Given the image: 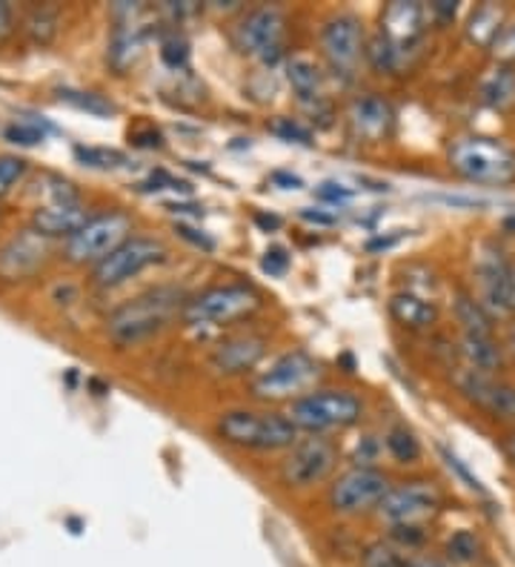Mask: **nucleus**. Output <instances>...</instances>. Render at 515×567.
<instances>
[{"label":"nucleus","instance_id":"393cba45","mask_svg":"<svg viewBox=\"0 0 515 567\" xmlns=\"http://www.w3.org/2000/svg\"><path fill=\"white\" fill-rule=\"evenodd\" d=\"M481 101L490 110H509L515 104V66H495L481 81Z\"/></svg>","mask_w":515,"mask_h":567},{"label":"nucleus","instance_id":"a19ab883","mask_svg":"<svg viewBox=\"0 0 515 567\" xmlns=\"http://www.w3.org/2000/svg\"><path fill=\"white\" fill-rule=\"evenodd\" d=\"M141 189H144V193H161V189H175V193H186L189 187H186L184 181L172 178V175H166L164 169H158L155 175H150V181H144V184H141Z\"/></svg>","mask_w":515,"mask_h":567},{"label":"nucleus","instance_id":"c03bdc74","mask_svg":"<svg viewBox=\"0 0 515 567\" xmlns=\"http://www.w3.org/2000/svg\"><path fill=\"white\" fill-rule=\"evenodd\" d=\"M132 144L144 146V150H158V146H164V138L155 126H146V130L132 132Z\"/></svg>","mask_w":515,"mask_h":567},{"label":"nucleus","instance_id":"6ab92c4d","mask_svg":"<svg viewBox=\"0 0 515 567\" xmlns=\"http://www.w3.org/2000/svg\"><path fill=\"white\" fill-rule=\"evenodd\" d=\"M395 112L387 104L384 97L364 95L356 97L350 106V126L358 138L364 141H384L392 130Z\"/></svg>","mask_w":515,"mask_h":567},{"label":"nucleus","instance_id":"6e6d98bb","mask_svg":"<svg viewBox=\"0 0 515 567\" xmlns=\"http://www.w3.org/2000/svg\"><path fill=\"white\" fill-rule=\"evenodd\" d=\"M513 287H515V272H513Z\"/></svg>","mask_w":515,"mask_h":567},{"label":"nucleus","instance_id":"864d4df0","mask_svg":"<svg viewBox=\"0 0 515 567\" xmlns=\"http://www.w3.org/2000/svg\"><path fill=\"white\" fill-rule=\"evenodd\" d=\"M504 453H507L509 462L515 464V433H509V436L504 439Z\"/></svg>","mask_w":515,"mask_h":567},{"label":"nucleus","instance_id":"423d86ee","mask_svg":"<svg viewBox=\"0 0 515 567\" xmlns=\"http://www.w3.org/2000/svg\"><path fill=\"white\" fill-rule=\"evenodd\" d=\"M261 307V296L247 284H224L189 298L184 307V321L193 327H215L238 321Z\"/></svg>","mask_w":515,"mask_h":567},{"label":"nucleus","instance_id":"5fc2aeb1","mask_svg":"<svg viewBox=\"0 0 515 567\" xmlns=\"http://www.w3.org/2000/svg\"><path fill=\"white\" fill-rule=\"evenodd\" d=\"M509 350H513V355H515V330L509 332Z\"/></svg>","mask_w":515,"mask_h":567},{"label":"nucleus","instance_id":"1a4fd4ad","mask_svg":"<svg viewBox=\"0 0 515 567\" xmlns=\"http://www.w3.org/2000/svg\"><path fill=\"white\" fill-rule=\"evenodd\" d=\"M390 487L392 485L384 471L370 467V464H356L352 471L341 473L332 482L327 502L338 516H358V513L378 511Z\"/></svg>","mask_w":515,"mask_h":567},{"label":"nucleus","instance_id":"f03ea898","mask_svg":"<svg viewBox=\"0 0 515 567\" xmlns=\"http://www.w3.org/2000/svg\"><path fill=\"white\" fill-rule=\"evenodd\" d=\"M450 169L470 184L507 187L515 181V150L490 135H461L450 144Z\"/></svg>","mask_w":515,"mask_h":567},{"label":"nucleus","instance_id":"f704fd0d","mask_svg":"<svg viewBox=\"0 0 515 567\" xmlns=\"http://www.w3.org/2000/svg\"><path fill=\"white\" fill-rule=\"evenodd\" d=\"M27 175V161L18 155H0V198L12 193V187Z\"/></svg>","mask_w":515,"mask_h":567},{"label":"nucleus","instance_id":"79ce46f5","mask_svg":"<svg viewBox=\"0 0 515 567\" xmlns=\"http://www.w3.org/2000/svg\"><path fill=\"white\" fill-rule=\"evenodd\" d=\"M441 456H444L446 467H450V471H455V476H459V478H464V482H467V487H470V491H478V493H481L478 478H475L473 473H470L467 467H464V464H461V458L455 456V453H450V450H446V447H441Z\"/></svg>","mask_w":515,"mask_h":567},{"label":"nucleus","instance_id":"2f4dec72","mask_svg":"<svg viewBox=\"0 0 515 567\" xmlns=\"http://www.w3.org/2000/svg\"><path fill=\"white\" fill-rule=\"evenodd\" d=\"M58 97H61V101H66V104L78 106V110H86L90 115H97V118H103V115H112V112H115V104H112V101H106L103 95H97V92L61 90L58 92Z\"/></svg>","mask_w":515,"mask_h":567},{"label":"nucleus","instance_id":"9b49d317","mask_svg":"<svg viewBox=\"0 0 515 567\" xmlns=\"http://www.w3.org/2000/svg\"><path fill=\"white\" fill-rule=\"evenodd\" d=\"M321 52L330 63V70L338 78H352L361 58L367 55L364 43V23L352 12L330 14L321 27Z\"/></svg>","mask_w":515,"mask_h":567},{"label":"nucleus","instance_id":"49530a36","mask_svg":"<svg viewBox=\"0 0 515 567\" xmlns=\"http://www.w3.org/2000/svg\"><path fill=\"white\" fill-rule=\"evenodd\" d=\"M178 236L186 238V241L195 244V247H200V249H213L215 247V244L209 241V238H206L204 233H200V236H198V229L186 227V224H178Z\"/></svg>","mask_w":515,"mask_h":567},{"label":"nucleus","instance_id":"cd10ccee","mask_svg":"<svg viewBox=\"0 0 515 567\" xmlns=\"http://www.w3.org/2000/svg\"><path fill=\"white\" fill-rule=\"evenodd\" d=\"M367 61H370V66L375 72H399L401 66H404L406 55L378 32V35L367 43Z\"/></svg>","mask_w":515,"mask_h":567},{"label":"nucleus","instance_id":"473e14b6","mask_svg":"<svg viewBox=\"0 0 515 567\" xmlns=\"http://www.w3.org/2000/svg\"><path fill=\"white\" fill-rule=\"evenodd\" d=\"M27 32L32 35V41L49 43L58 32V18L52 9H34L27 18Z\"/></svg>","mask_w":515,"mask_h":567},{"label":"nucleus","instance_id":"5701e85b","mask_svg":"<svg viewBox=\"0 0 515 567\" xmlns=\"http://www.w3.org/2000/svg\"><path fill=\"white\" fill-rule=\"evenodd\" d=\"M287 81L292 86V92L298 95V101H318L323 90V72L312 58L296 55L287 61Z\"/></svg>","mask_w":515,"mask_h":567},{"label":"nucleus","instance_id":"8fccbe9b","mask_svg":"<svg viewBox=\"0 0 515 567\" xmlns=\"http://www.w3.org/2000/svg\"><path fill=\"white\" fill-rule=\"evenodd\" d=\"M12 32V7L0 0V38Z\"/></svg>","mask_w":515,"mask_h":567},{"label":"nucleus","instance_id":"7c9ffc66","mask_svg":"<svg viewBox=\"0 0 515 567\" xmlns=\"http://www.w3.org/2000/svg\"><path fill=\"white\" fill-rule=\"evenodd\" d=\"M75 158L83 166H92V169H117V166L126 164V155L110 150V146H75Z\"/></svg>","mask_w":515,"mask_h":567},{"label":"nucleus","instance_id":"c85d7f7f","mask_svg":"<svg viewBox=\"0 0 515 567\" xmlns=\"http://www.w3.org/2000/svg\"><path fill=\"white\" fill-rule=\"evenodd\" d=\"M446 561L453 565H473L481 556V539L473 530H455L450 539H446Z\"/></svg>","mask_w":515,"mask_h":567},{"label":"nucleus","instance_id":"412c9836","mask_svg":"<svg viewBox=\"0 0 515 567\" xmlns=\"http://www.w3.org/2000/svg\"><path fill=\"white\" fill-rule=\"evenodd\" d=\"M390 316L406 330H426L439 321V307L421 292L399 290L390 296Z\"/></svg>","mask_w":515,"mask_h":567},{"label":"nucleus","instance_id":"ddd939ff","mask_svg":"<svg viewBox=\"0 0 515 567\" xmlns=\"http://www.w3.org/2000/svg\"><path fill=\"white\" fill-rule=\"evenodd\" d=\"M166 261V247L158 238H144L132 236L130 241H124L115 252L103 258L101 264H95V281L101 287H117V284L130 281V278L141 276L144 270L155 267V264Z\"/></svg>","mask_w":515,"mask_h":567},{"label":"nucleus","instance_id":"6e6552de","mask_svg":"<svg viewBox=\"0 0 515 567\" xmlns=\"http://www.w3.org/2000/svg\"><path fill=\"white\" fill-rule=\"evenodd\" d=\"M338 467V447L323 436L298 439L281 462V482L292 491L323 485Z\"/></svg>","mask_w":515,"mask_h":567},{"label":"nucleus","instance_id":"de8ad7c7","mask_svg":"<svg viewBox=\"0 0 515 567\" xmlns=\"http://www.w3.org/2000/svg\"><path fill=\"white\" fill-rule=\"evenodd\" d=\"M301 218L309 224H327V227L336 224V215H327L321 213V209H301Z\"/></svg>","mask_w":515,"mask_h":567},{"label":"nucleus","instance_id":"72a5a7b5","mask_svg":"<svg viewBox=\"0 0 515 567\" xmlns=\"http://www.w3.org/2000/svg\"><path fill=\"white\" fill-rule=\"evenodd\" d=\"M269 132H272L275 138L287 141V144H301V146L312 144V132L296 118H275L272 124H269Z\"/></svg>","mask_w":515,"mask_h":567},{"label":"nucleus","instance_id":"a211bd4d","mask_svg":"<svg viewBox=\"0 0 515 567\" xmlns=\"http://www.w3.org/2000/svg\"><path fill=\"white\" fill-rule=\"evenodd\" d=\"M455 384H459L461 393L467 395L470 402L478 404V408L490 410V413L495 415H507V419L515 415V390L498 384L493 375H484L478 373V370L464 367L459 373V379H455Z\"/></svg>","mask_w":515,"mask_h":567},{"label":"nucleus","instance_id":"b1692460","mask_svg":"<svg viewBox=\"0 0 515 567\" xmlns=\"http://www.w3.org/2000/svg\"><path fill=\"white\" fill-rule=\"evenodd\" d=\"M453 312L461 327V336H493L495 332V319L475 296L459 292L453 301Z\"/></svg>","mask_w":515,"mask_h":567},{"label":"nucleus","instance_id":"dca6fc26","mask_svg":"<svg viewBox=\"0 0 515 567\" xmlns=\"http://www.w3.org/2000/svg\"><path fill=\"white\" fill-rule=\"evenodd\" d=\"M267 353V339L255 336V332H238L229 339L220 341L209 355V367L218 375H244L261 364Z\"/></svg>","mask_w":515,"mask_h":567},{"label":"nucleus","instance_id":"e433bc0d","mask_svg":"<svg viewBox=\"0 0 515 567\" xmlns=\"http://www.w3.org/2000/svg\"><path fill=\"white\" fill-rule=\"evenodd\" d=\"M495 63L498 66H515V21H507L502 29V35L495 38V43L490 47Z\"/></svg>","mask_w":515,"mask_h":567},{"label":"nucleus","instance_id":"4be33fe9","mask_svg":"<svg viewBox=\"0 0 515 567\" xmlns=\"http://www.w3.org/2000/svg\"><path fill=\"white\" fill-rule=\"evenodd\" d=\"M461 355L470 370H478L484 375H495L502 370V347L495 344V336H461Z\"/></svg>","mask_w":515,"mask_h":567},{"label":"nucleus","instance_id":"aec40b11","mask_svg":"<svg viewBox=\"0 0 515 567\" xmlns=\"http://www.w3.org/2000/svg\"><path fill=\"white\" fill-rule=\"evenodd\" d=\"M86 221H90V218H86L81 198H78V202H55L38 209V213H34L32 229H38L43 238H72Z\"/></svg>","mask_w":515,"mask_h":567},{"label":"nucleus","instance_id":"bb28decb","mask_svg":"<svg viewBox=\"0 0 515 567\" xmlns=\"http://www.w3.org/2000/svg\"><path fill=\"white\" fill-rule=\"evenodd\" d=\"M384 447L399 464H415L421 458V442L406 424H392L384 436Z\"/></svg>","mask_w":515,"mask_h":567},{"label":"nucleus","instance_id":"ea45409f","mask_svg":"<svg viewBox=\"0 0 515 567\" xmlns=\"http://www.w3.org/2000/svg\"><path fill=\"white\" fill-rule=\"evenodd\" d=\"M289 264H292V261H289L287 249H284V247H269L267 256H264V261H261V267H264V272H267V276L281 278V276H287Z\"/></svg>","mask_w":515,"mask_h":567},{"label":"nucleus","instance_id":"20e7f679","mask_svg":"<svg viewBox=\"0 0 515 567\" xmlns=\"http://www.w3.org/2000/svg\"><path fill=\"white\" fill-rule=\"evenodd\" d=\"M287 415L301 433L327 436L332 430H347L361 422L364 402L350 390H312L292 402Z\"/></svg>","mask_w":515,"mask_h":567},{"label":"nucleus","instance_id":"7ed1b4c3","mask_svg":"<svg viewBox=\"0 0 515 567\" xmlns=\"http://www.w3.org/2000/svg\"><path fill=\"white\" fill-rule=\"evenodd\" d=\"M220 442L233 444L240 450H258V453H272V450H289L298 442L301 430L292 424V419L284 413H258V410H229L215 424Z\"/></svg>","mask_w":515,"mask_h":567},{"label":"nucleus","instance_id":"c756f323","mask_svg":"<svg viewBox=\"0 0 515 567\" xmlns=\"http://www.w3.org/2000/svg\"><path fill=\"white\" fill-rule=\"evenodd\" d=\"M410 556L392 542H372L361 554V567H406Z\"/></svg>","mask_w":515,"mask_h":567},{"label":"nucleus","instance_id":"37998d69","mask_svg":"<svg viewBox=\"0 0 515 567\" xmlns=\"http://www.w3.org/2000/svg\"><path fill=\"white\" fill-rule=\"evenodd\" d=\"M316 195L321 198L323 204H336L338 207V204L347 202L352 193L347 187H341V184H332V181H327V184H321V187L316 189Z\"/></svg>","mask_w":515,"mask_h":567},{"label":"nucleus","instance_id":"58836bf2","mask_svg":"<svg viewBox=\"0 0 515 567\" xmlns=\"http://www.w3.org/2000/svg\"><path fill=\"white\" fill-rule=\"evenodd\" d=\"M390 539H392V545L401 547V550H406V554H410V550H419V547L424 545L426 530H424V525H395V527H390Z\"/></svg>","mask_w":515,"mask_h":567},{"label":"nucleus","instance_id":"3c124183","mask_svg":"<svg viewBox=\"0 0 515 567\" xmlns=\"http://www.w3.org/2000/svg\"><path fill=\"white\" fill-rule=\"evenodd\" d=\"M255 221L261 224V227H267V229H278V227H281V218H278V215H264V213H255Z\"/></svg>","mask_w":515,"mask_h":567},{"label":"nucleus","instance_id":"39448f33","mask_svg":"<svg viewBox=\"0 0 515 567\" xmlns=\"http://www.w3.org/2000/svg\"><path fill=\"white\" fill-rule=\"evenodd\" d=\"M321 379V364L303 350H292V353L278 355L269 361L267 370L253 379V395L255 399H301V395L312 393L316 381Z\"/></svg>","mask_w":515,"mask_h":567},{"label":"nucleus","instance_id":"f257e3e1","mask_svg":"<svg viewBox=\"0 0 515 567\" xmlns=\"http://www.w3.org/2000/svg\"><path fill=\"white\" fill-rule=\"evenodd\" d=\"M184 292L178 287H155L117 307L106 321L110 339L121 347L141 344L164 332L175 316H184Z\"/></svg>","mask_w":515,"mask_h":567},{"label":"nucleus","instance_id":"603ef678","mask_svg":"<svg viewBox=\"0 0 515 567\" xmlns=\"http://www.w3.org/2000/svg\"><path fill=\"white\" fill-rule=\"evenodd\" d=\"M272 181H284V184H287V189H296V187H301V178H298V175H272Z\"/></svg>","mask_w":515,"mask_h":567},{"label":"nucleus","instance_id":"f3484780","mask_svg":"<svg viewBox=\"0 0 515 567\" xmlns=\"http://www.w3.org/2000/svg\"><path fill=\"white\" fill-rule=\"evenodd\" d=\"M426 18H430V12H426L421 3L395 0V3H390V7L381 12V35L406 55V52H412V49L419 47L421 35H424L426 29Z\"/></svg>","mask_w":515,"mask_h":567},{"label":"nucleus","instance_id":"4c0bfd02","mask_svg":"<svg viewBox=\"0 0 515 567\" xmlns=\"http://www.w3.org/2000/svg\"><path fill=\"white\" fill-rule=\"evenodd\" d=\"M7 141H12V144H21V146H34L41 144L43 141V124H34V121H14V124L7 126Z\"/></svg>","mask_w":515,"mask_h":567},{"label":"nucleus","instance_id":"9d476101","mask_svg":"<svg viewBox=\"0 0 515 567\" xmlns=\"http://www.w3.org/2000/svg\"><path fill=\"white\" fill-rule=\"evenodd\" d=\"M132 218L126 213H103L90 218L78 229L75 236L66 238V258L75 264H101L103 258L115 252L124 241H130Z\"/></svg>","mask_w":515,"mask_h":567},{"label":"nucleus","instance_id":"4468645a","mask_svg":"<svg viewBox=\"0 0 515 567\" xmlns=\"http://www.w3.org/2000/svg\"><path fill=\"white\" fill-rule=\"evenodd\" d=\"M444 498L439 487L430 482H404L399 487H390L384 502L378 505V516L390 527L395 525H424L441 511Z\"/></svg>","mask_w":515,"mask_h":567},{"label":"nucleus","instance_id":"09e8293b","mask_svg":"<svg viewBox=\"0 0 515 567\" xmlns=\"http://www.w3.org/2000/svg\"><path fill=\"white\" fill-rule=\"evenodd\" d=\"M406 567H450L444 559H435V556H410Z\"/></svg>","mask_w":515,"mask_h":567},{"label":"nucleus","instance_id":"c9c22d12","mask_svg":"<svg viewBox=\"0 0 515 567\" xmlns=\"http://www.w3.org/2000/svg\"><path fill=\"white\" fill-rule=\"evenodd\" d=\"M161 61L169 66V70H184L189 63V43L181 35H169L164 43H161Z\"/></svg>","mask_w":515,"mask_h":567},{"label":"nucleus","instance_id":"2eb2a0df","mask_svg":"<svg viewBox=\"0 0 515 567\" xmlns=\"http://www.w3.org/2000/svg\"><path fill=\"white\" fill-rule=\"evenodd\" d=\"M43 261H47V238L38 229H23L0 249V278L21 281L41 270Z\"/></svg>","mask_w":515,"mask_h":567},{"label":"nucleus","instance_id":"a18cd8bd","mask_svg":"<svg viewBox=\"0 0 515 567\" xmlns=\"http://www.w3.org/2000/svg\"><path fill=\"white\" fill-rule=\"evenodd\" d=\"M455 12H459V7H455V3H450V0H439V3H433V7H430V18L439 23H453Z\"/></svg>","mask_w":515,"mask_h":567},{"label":"nucleus","instance_id":"a878e982","mask_svg":"<svg viewBox=\"0 0 515 567\" xmlns=\"http://www.w3.org/2000/svg\"><path fill=\"white\" fill-rule=\"evenodd\" d=\"M504 9L495 7V3H484L473 12L467 23V41L475 43V47H493L495 38L502 35L504 29Z\"/></svg>","mask_w":515,"mask_h":567},{"label":"nucleus","instance_id":"0eeeda50","mask_svg":"<svg viewBox=\"0 0 515 567\" xmlns=\"http://www.w3.org/2000/svg\"><path fill=\"white\" fill-rule=\"evenodd\" d=\"M475 284H478V301L487 307L493 319H507L515 312V267L507 261L502 249L493 244H481L473 258Z\"/></svg>","mask_w":515,"mask_h":567},{"label":"nucleus","instance_id":"f8f14e48","mask_svg":"<svg viewBox=\"0 0 515 567\" xmlns=\"http://www.w3.org/2000/svg\"><path fill=\"white\" fill-rule=\"evenodd\" d=\"M284 35H287V18L278 7H258L240 18L233 38L235 47L249 58H258L264 63H272L281 55Z\"/></svg>","mask_w":515,"mask_h":567}]
</instances>
